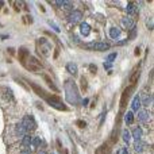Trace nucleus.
<instances>
[{
  "label": "nucleus",
  "instance_id": "obj_18",
  "mask_svg": "<svg viewBox=\"0 0 154 154\" xmlns=\"http://www.w3.org/2000/svg\"><path fill=\"white\" fill-rule=\"evenodd\" d=\"M147 118H149V112H147L146 110H143V111H138V119H139V122L145 123L146 120H147Z\"/></svg>",
  "mask_w": 154,
  "mask_h": 154
},
{
  "label": "nucleus",
  "instance_id": "obj_9",
  "mask_svg": "<svg viewBox=\"0 0 154 154\" xmlns=\"http://www.w3.org/2000/svg\"><path fill=\"white\" fill-rule=\"evenodd\" d=\"M29 84H30V87L32 88V91H34V92L37 93L38 96H41L42 99H45V100L47 99V96H49V93H47L45 89H42V88L39 87V85H37V84H35V83H32V81H30Z\"/></svg>",
  "mask_w": 154,
  "mask_h": 154
},
{
  "label": "nucleus",
  "instance_id": "obj_11",
  "mask_svg": "<svg viewBox=\"0 0 154 154\" xmlns=\"http://www.w3.org/2000/svg\"><path fill=\"white\" fill-rule=\"evenodd\" d=\"M80 32H81V35H84V37H88V35L91 34V26L88 23H80Z\"/></svg>",
  "mask_w": 154,
  "mask_h": 154
},
{
  "label": "nucleus",
  "instance_id": "obj_44",
  "mask_svg": "<svg viewBox=\"0 0 154 154\" xmlns=\"http://www.w3.org/2000/svg\"><path fill=\"white\" fill-rule=\"evenodd\" d=\"M73 154H77V153H76V151H74V153H73Z\"/></svg>",
  "mask_w": 154,
  "mask_h": 154
},
{
  "label": "nucleus",
  "instance_id": "obj_29",
  "mask_svg": "<svg viewBox=\"0 0 154 154\" xmlns=\"http://www.w3.org/2000/svg\"><path fill=\"white\" fill-rule=\"evenodd\" d=\"M116 55H118L116 53H111V54L107 57V61H108V64H111V62H113V60L116 58Z\"/></svg>",
  "mask_w": 154,
  "mask_h": 154
},
{
  "label": "nucleus",
  "instance_id": "obj_21",
  "mask_svg": "<svg viewBox=\"0 0 154 154\" xmlns=\"http://www.w3.org/2000/svg\"><path fill=\"white\" fill-rule=\"evenodd\" d=\"M141 103H143V105L151 104V95H147V93L143 92L142 93V99H141Z\"/></svg>",
  "mask_w": 154,
  "mask_h": 154
},
{
  "label": "nucleus",
  "instance_id": "obj_5",
  "mask_svg": "<svg viewBox=\"0 0 154 154\" xmlns=\"http://www.w3.org/2000/svg\"><path fill=\"white\" fill-rule=\"evenodd\" d=\"M85 47L89 50H97V52H105L110 49V45L105 42H92V43L85 45Z\"/></svg>",
  "mask_w": 154,
  "mask_h": 154
},
{
  "label": "nucleus",
  "instance_id": "obj_30",
  "mask_svg": "<svg viewBox=\"0 0 154 154\" xmlns=\"http://www.w3.org/2000/svg\"><path fill=\"white\" fill-rule=\"evenodd\" d=\"M137 37V29L134 27L133 30H131V32H130V37H128V41H133L134 38Z\"/></svg>",
  "mask_w": 154,
  "mask_h": 154
},
{
  "label": "nucleus",
  "instance_id": "obj_7",
  "mask_svg": "<svg viewBox=\"0 0 154 154\" xmlns=\"http://www.w3.org/2000/svg\"><path fill=\"white\" fill-rule=\"evenodd\" d=\"M18 58H19V62H21L23 66H26L27 61L30 58V52L26 49V47H19V52H18Z\"/></svg>",
  "mask_w": 154,
  "mask_h": 154
},
{
  "label": "nucleus",
  "instance_id": "obj_32",
  "mask_svg": "<svg viewBox=\"0 0 154 154\" xmlns=\"http://www.w3.org/2000/svg\"><path fill=\"white\" fill-rule=\"evenodd\" d=\"M57 147H58L60 153H62V154H66V150H65V149H62V146H61V142H60V139H57Z\"/></svg>",
  "mask_w": 154,
  "mask_h": 154
},
{
  "label": "nucleus",
  "instance_id": "obj_19",
  "mask_svg": "<svg viewBox=\"0 0 154 154\" xmlns=\"http://www.w3.org/2000/svg\"><path fill=\"white\" fill-rule=\"evenodd\" d=\"M30 143H31V137L30 135H24L22 138V149H29Z\"/></svg>",
  "mask_w": 154,
  "mask_h": 154
},
{
  "label": "nucleus",
  "instance_id": "obj_41",
  "mask_svg": "<svg viewBox=\"0 0 154 154\" xmlns=\"http://www.w3.org/2000/svg\"><path fill=\"white\" fill-rule=\"evenodd\" d=\"M8 52H10V54H14V49H12V47H10Z\"/></svg>",
  "mask_w": 154,
  "mask_h": 154
},
{
  "label": "nucleus",
  "instance_id": "obj_37",
  "mask_svg": "<svg viewBox=\"0 0 154 154\" xmlns=\"http://www.w3.org/2000/svg\"><path fill=\"white\" fill-rule=\"evenodd\" d=\"M127 43V39H125V41H120V42H118V45H119V46H123V45H126Z\"/></svg>",
  "mask_w": 154,
  "mask_h": 154
},
{
  "label": "nucleus",
  "instance_id": "obj_20",
  "mask_svg": "<svg viewBox=\"0 0 154 154\" xmlns=\"http://www.w3.org/2000/svg\"><path fill=\"white\" fill-rule=\"evenodd\" d=\"M119 35H120V30L118 29V27H111L110 29V37L112 38V39L119 38Z\"/></svg>",
  "mask_w": 154,
  "mask_h": 154
},
{
  "label": "nucleus",
  "instance_id": "obj_17",
  "mask_svg": "<svg viewBox=\"0 0 154 154\" xmlns=\"http://www.w3.org/2000/svg\"><path fill=\"white\" fill-rule=\"evenodd\" d=\"M43 80H45V81H46V84L49 85V87L52 88V89L54 91V92H58V88H57V87H55V85H54V83H53V80L50 79L49 76H47V74H43Z\"/></svg>",
  "mask_w": 154,
  "mask_h": 154
},
{
  "label": "nucleus",
  "instance_id": "obj_40",
  "mask_svg": "<svg viewBox=\"0 0 154 154\" xmlns=\"http://www.w3.org/2000/svg\"><path fill=\"white\" fill-rule=\"evenodd\" d=\"M110 68H111V64H108V62L104 64V69H110Z\"/></svg>",
  "mask_w": 154,
  "mask_h": 154
},
{
  "label": "nucleus",
  "instance_id": "obj_28",
  "mask_svg": "<svg viewBox=\"0 0 154 154\" xmlns=\"http://www.w3.org/2000/svg\"><path fill=\"white\" fill-rule=\"evenodd\" d=\"M46 34H47V35H49V37H52V39H53V41H54V42H55V43H57V45H58V47H61V43H60V41H58V38L55 37V35H54V34H52V32H49V31H46Z\"/></svg>",
  "mask_w": 154,
  "mask_h": 154
},
{
  "label": "nucleus",
  "instance_id": "obj_38",
  "mask_svg": "<svg viewBox=\"0 0 154 154\" xmlns=\"http://www.w3.org/2000/svg\"><path fill=\"white\" fill-rule=\"evenodd\" d=\"M58 54H60V49H55V52H54V58H57V57H58Z\"/></svg>",
  "mask_w": 154,
  "mask_h": 154
},
{
  "label": "nucleus",
  "instance_id": "obj_35",
  "mask_svg": "<svg viewBox=\"0 0 154 154\" xmlns=\"http://www.w3.org/2000/svg\"><path fill=\"white\" fill-rule=\"evenodd\" d=\"M21 154H31V150L30 149H22Z\"/></svg>",
  "mask_w": 154,
  "mask_h": 154
},
{
  "label": "nucleus",
  "instance_id": "obj_23",
  "mask_svg": "<svg viewBox=\"0 0 154 154\" xmlns=\"http://www.w3.org/2000/svg\"><path fill=\"white\" fill-rule=\"evenodd\" d=\"M125 120H126L127 125H133V123H134V113H133V111H128V112L126 113Z\"/></svg>",
  "mask_w": 154,
  "mask_h": 154
},
{
  "label": "nucleus",
  "instance_id": "obj_3",
  "mask_svg": "<svg viewBox=\"0 0 154 154\" xmlns=\"http://www.w3.org/2000/svg\"><path fill=\"white\" fill-rule=\"evenodd\" d=\"M26 68L27 70H30V72H34V73H38L39 70H41V68H42V64L39 61H38L35 57H32V55H30V58H29V61H27V64H26Z\"/></svg>",
  "mask_w": 154,
  "mask_h": 154
},
{
  "label": "nucleus",
  "instance_id": "obj_4",
  "mask_svg": "<svg viewBox=\"0 0 154 154\" xmlns=\"http://www.w3.org/2000/svg\"><path fill=\"white\" fill-rule=\"evenodd\" d=\"M134 91V87L133 85H130V87H127L125 91H123V93H122V96H120V110H125V107H126V104H127V102H128V99H130V96H131V92Z\"/></svg>",
  "mask_w": 154,
  "mask_h": 154
},
{
  "label": "nucleus",
  "instance_id": "obj_24",
  "mask_svg": "<svg viewBox=\"0 0 154 154\" xmlns=\"http://www.w3.org/2000/svg\"><path fill=\"white\" fill-rule=\"evenodd\" d=\"M126 11H127L128 14H133V12L137 11V8H135V3H133V1L127 3V7H126Z\"/></svg>",
  "mask_w": 154,
  "mask_h": 154
},
{
  "label": "nucleus",
  "instance_id": "obj_6",
  "mask_svg": "<svg viewBox=\"0 0 154 154\" xmlns=\"http://www.w3.org/2000/svg\"><path fill=\"white\" fill-rule=\"evenodd\" d=\"M22 125L24 126V128L27 130V133L37 128V123H35L34 118H32L31 115H26V116L23 118V122H22Z\"/></svg>",
  "mask_w": 154,
  "mask_h": 154
},
{
  "label": "nucleus",
  "instance_id": "obj_36",
  "mask_svg": "<svg viewBox=\"0 0 154 154\" xmlns=\"http://www.w3.org/2000/svg\"><path fill=\"white\" fill-rule=\"evenodd\" d=\"M26 19H24V22H26V23H32V19H31V16H29V15H26Z\"/></svg>",
  "mask_w": 154,
  "mask_h": 154
},
{
  "label": "nucleus",
  "instance_id": "obj_22",
  "mask_svg": "<svg viewBox=\"0 0 154 154\" xmlns=\"http://www.w3.org/2000/svg\"><path fill=\"white\" fill-rule=\"evenodd\" d=\"M146 145H143L141 141H137V142L134 143V149H135V151H138V153H142L143 150H145Z\"/></svg>",
  "mask_w": 154,
  "mask_h": 154
},
{
  "label": "nucleus",
  "instance_id": "obj_31",
  "mask_svg": "<svg viewBox=\"0 0 154 154\" xmlns=\"http://www.w3.org/2000/svg\"><path fill=\"white\" fill-rule=\"evenodd\" d=\"M89 72L92 73V74H96V72H97V66H96L95 64H89Z\"/></svg>",
  "mask_w": 154,
  "mask_h": 154
},
{
  "label": "nucleus",
  "instance_id": "obj_1",
  "mask_svg": "<svg viewBox=\"0 0 154 154\" xmlns=\"http://www.w3.org/2000/svg\"><path fill=\"white\" fill-rule=\"evenodd\" d=\"M65 93H66V100L70 104H77L80 102V93L77 89V85L73 80H68L65 83Z\"/></svg>",
  "mask_w": 154,
  "mask_h": 154
},
{
  "label": "nucleus",
  "instance_id": "obj_43",
  "mask_svg": "<svg viewBox=\"0 0 154 154\" xmlns=\"http://www.w3.org/2000/svg\"><path fill=\"white\" fill-rule=\"evenodd\" d=\"M37 154H46V153H45V151H38Z\"/></svg>",
  "mask_w": 154,
  "mask_h": 154
},
{
  "label": "nucleus",
  "instance_id": "obj_2",
  "mask_svg": "<svg viewBox=\"0 0 154 154\" xmlns=\"http://www.w3.org/2000/svg\"><path fill=\"white\" fill-rule=\"evenodd\" d=\"M38 52L41 53L43 57H49L52 54V45L49 43L46 38H39L38 41Z\"/></svg>",
  "mask_w": 154,
  "mask_h": 154
},
{
  "label": "nucleus",
  "instance_id": "obj_33",
  "mask_svg": "<svg viewBox=\"0 0 154 154\" xmlns=\"http://www.w3.org/2000/svg\"><path fill=\"white\" fill-rule=\"evenodd\" d=\"M49 24H50V26H52V27H53V30H54V31H55V32H60V27H58V26H57V24H55V23H53V22H52V21H49Z\"/></svg>",
  "mask_w": 154,
  "mask_h": 154
},
{
  "label": "nucleus",
  "instance_id": "obj_15",
  "mask_svg": "<svg viewBox=\"0 0 154 154\" xmlns=\"http://www.w3.org/2000/svg\"><path fill=\"white\" fill-rule=\"evenodd\" d=\"M139 76H141L139 69H138V70H134V72H133V74H131V77H130V83H131V85H133V87L137 84L138 79H139Z\"/></svg>",
  "mask_w": 154,
  "mask_h": 154
},
{
  "label": "nucleus",
  "instance_id": "obj_16",
  "mask_svg": "<svg viewBox=\"0 0 154 154\" xmlns=\"http://www.w3.org/2000/svg\"><path fill=\"white\" fill-rule=\"evenodd\" d=\"M66 70L70 73V74L76 76V74H77V65L73 64V62H68V64H66Z\"/></svg>",
  "mask_w": 154,
  "mask_h": 154
},
{
  "label": "nucleus",
  "instance_id": "obj_34",
  "mask_svg": "<svg viewBox=\"0 0 154 154\" xmlns=\"http://www.w3.org/2000/svg\"><path fill=\"white\" fill-rule=\"evenodd\" d=\"M76 125L79 126V127H80V128H84V127H85V126H87V123H85V122H84V120H77V122H76Z\"/></svg>",
  "mask_w": 154,
  "mask_h": 154
},
{
  "label": "nucleus",
  "instance_id": "obj_13",
  "mask_svg": "<svg viewBox=\"0 0 154 154\" xmlns=\"http://www.w3.org/2000/svg\"><path fill=\"white\" fill-rule=\"evenodd\" d=\"M142 135H143L142 128H141V127H135V128L133 130V135H131V137H133L135 141H141Z\"/></svg>",
  "mask_w": 154,
  "mask_h": 154
},
{
  "label": "nucleus",
  "instance_id": "obj_27",
  "mask_svg": "<svg viewBox=\"0 0 154 154\" xmlns=\"http://www.w3.org/2000/svg\"><path fill=\"white\" fill-rule=\"evenodd\" d=\"M123 139H125V142H127V143L131 141V134H130V131L128 130L123 131Z\"/></svg>",
  "mask_w": 154,
  "mask_h": 154
},
{
  "label": "nucleus",
  "instance_id": "obj_42",
  "mask_svg": "<svg viewBox=\"0 0 154 154\" xmlns=\"http://www.w3.org/2000/svg\"><path fill=\"white\" fill-rule=\"evenodd\" d=\"M88 102H89V100H88V99H84V102H83V104H88Z\"/></svg>",
  "mask_w": 154,
  "mask_h": 154
},
{
  "label": "nucleus",
  "instance_id": "obj_8",
  "mask_svg": "<svg viewBox=\"0 0 154 154\" xmlns=\"http://www.w3.org/2000/svg\"><path fill=\"white\" fill-rule=\"evenodd\" d=\"M81 19H83V12L79 11V10H74V11H72L69 15H68V21L73 24L81 22Z\"/></svg>",
  "mask_w": 154,
  "mask_h": 154
},
{
  "label": "nucleus",
  "instance_id": "obj_26",
  "mask_svg": "<svg viewBox=\"0 0 154 154\" xmlns=\"http://www.w3.org/2000/svg\"><path fill=\"white\" fill-rule=\"evenodd\" d=\"M31 145H32V147H38V146L41 145V138L39 137L31 138Z\"/></svg>",
  "mask_w": 154,
  "mask_h": 154
},
{
  "label": "nucleus",
  "instance_id": "obj_25",
  "mask_svg": "<svg viewBox=\"0 0 154 154\" xmlns=\"http://www.w3.org/2000/svg\"><path fill=\"white\" fill-rule=\"evenodd\" d=\"M80 83H81V91H83V92H87V89H88V83H87V79H85V77H81Z\"/></svg>",
  "mask_w": 154,
  "mask_h": 154
},
{
  "label": "nucleus",
  "instance_id": "obj_39",
  "mask_svg": "<svg viewBox=\"0 0 154 154\" xmlns=\"http://www.w3.org/2000/svg\"><path fill=\"white\" fill-rule=\"evenodd\" d=\"M139 54H141V49L137 47V49H135V55H139Z\"/></svg>",
  "mask_w": 154,
  "mask_h": 154
},
{
  "label": "nucleus",
  "instance_id": "obj_14",
  "mask_svg": "<svg viewBox=\"0 0 154 154\" xmlns=\"http://www.w3.org/2000/svg\"><path fill=\"white\" fill-rule=\"evenodd\" d=\"M141 97L139 96H135L133 99V104H131V107H133V111H139V108H141Z\"/></svg>",
  "mask_w": 154,
  "mask_h": 154
},
{
  "label": "nucleus",
  "instance_id": "obj_12",
  "mask_svg": "<svg viewBox=\"0 0 154 154\" xmlns=\"http://www.w3.org/2000/svg\"><path fill=\"white\" fill-rule=\"evenodd\" d=\"M49 105H50V107H53V108H55V110H58V111H68V107L62 102L49 103Z\"/></svg>",
  "mask_w": 154,
  "mask_h": 154
},
{
  "label": "nucleus",
  "instance_id": "obj_10",
  "mask_svg": "<svg viewBox=\"0 0 154 154\" xmlns=\"http://www.w3.org/2000/svg\"><path fill=\"white\" fill-rule=\"evenodd\" d=\"M122 26L125 27L126 30H133L135 27V21H134V18L131 16H126L122 19Z\"/></svg>",
  "mask_w": 154,
  "mask_h": 154
}]
</instances>
